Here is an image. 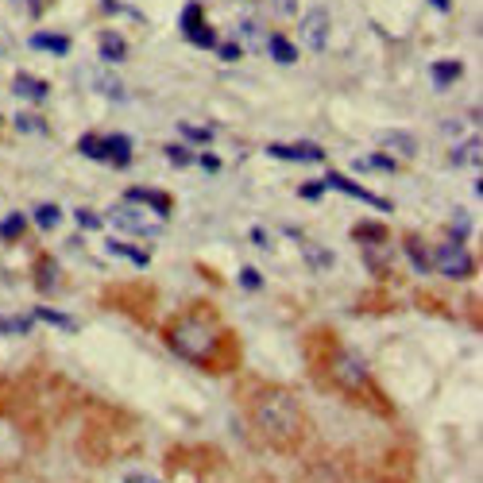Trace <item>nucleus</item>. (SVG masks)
<instances>
[{
  "mask_svg": "<svg viewBox=\"0 0 483 483\" xmlns=\"http://www.w3.org/2000/svg\"><path fill=\"white\" fill-rule=\"evenodd\" d=\"M23 213H12V217H5L0 220V240H20L23 237Z\"/></svg>",
  "mask_w": 483,
  "mask_h": 483,
  "instance_id": "b1692460",
  "label": "nucleus"
},
{
  "mask_svg": "<svg viewBox=\"0 0 483 483\" xmlns=\"http://www.w3.org/2000/svg\"><path fill=\"white\" fill-rule=\"evenodd\" d=\"M379 144H383V151H395V155H403V159H413V155H418V140H413V135H406V132H383Z\"/></svg>",
  "mask_w": 483,
  "mask_h": 483,
  "instance_id": "f8f14e48",
  "label": "nucleus"
},
{
  "mask_svg": "<svg viewBox=\"0 0 483 483\" xmlns=\"http://www.w3.org/2000/svg\"><path fill=\"white\" fill-rule=\"evenodd\" d=\"M78 220H81V228H101L105 225V220L97 217L93 209H78Z\"/></svg>",
  "mask_w": 483,
  "mask_h": 483,
  "instance_id": "c9c22d12",
  "label": "nucleus"
},
{
  "mask_svg": "<svg viewBox=\"0 0 483 483\" xmlns=\"http://www.w3.org/2000/svg\"><path fill=\"white\" fill-rule=\"evenodd\" d=\"M460 74H464V66H460V62H433V66H430V78H433V86H437V89H445L449 81H457Z\"/></svg>",
  "mask_w": 483,
  "mask_h": 483,
  "instance_id": "f3484780",
  "label": "nucleus"
},
{
  "mask_svg": "<svg viewBox=\"0 0 483 483\" xmlns=\"http://www.w3.org/2000/svg\"><path fill=\"white\" fill-rule=\"evenodd\" d=\"M32 317H35V321H47V325H59V329H66V333H74V329H78V321H74V317L54 313V310H47V306H39Z\"/></svg>",
  "mask_w": 483,
  "mask_h": 483,
  "instance_id": "412c9836",
  "label": "nucleus"
},
{
  "mask_svg": "<svg viewBox=\"0 0 483 483\" xmlns=\"http://www.w3.org/2000/svg\"><path fill=\"white\" fill-rule=\"evenodd\" d=\"M105 217L113 220L116 228H124V232H135V237H159V232H163V220H167V217L151 213V209H144V205H132V201L113 205V209H108Z\"/></svg>",
  "mask_w": 483,
  "mask_h": 483,
  "instance_id": "20e7f679",
  "label": "nucleus"
},
{
  "mask_svg": "<svg viewBox=\"0 0 483 483\" xmlns=\"http://www.w3.org/2000/svg\"><path fill=\"white\" fill-rule=\"evenodd\" d=\"M457 163H476V167H479V135H476V140H468V144L460 147Z\"/></svg>",
  "mask_w": 483,
  "mask_h": 483,
  "instance_id": "473e14b6",
  "label": "nucleus"
},
{
  "mask_svg": "<svg viewBox=\"0 0 483 483\" xmlns=\"http://www.w3.org/2000/svg\"><path fill=\"white\" fill-rule=\"evenodd\" d=\"M35 286L43 290V294H51V290L59 286V264H54L51 255H43V259L35 264Z\"/></svg>",
  "mask_w": 483,
  "mask_h": 483,
  "instance_id": "2eb2a0df",
  "label": "nucleus"
},
{
  "mask_svg": "<svg viewBox=\"0 0 483 483\" xmlns=\"http://www.w3.org/2000/svg\"><path fill=\"white\" fill-rule=\"evenodd\" d=\"M430 5H433L437 12H449V8H452V0H430Z\"/></svg>",
  "mask_w": 483,
  "mask_h": 483,
  "instance_id": "49530a36",
  "label": "nucleus"
},
{
  "mask_svg": "<svg viewBox=\"0 0 483 483\" xmlns=\"http://www.w3.org/2000/svg\"><path fill=\"white\" fill-rule=\"evenodd\" d=\"M252 425L274 452H298L310 437V418L290 386H259L252 398Z\"/></svg>",
  "mask_w": 483,
  "mask_h": 483,
  "instance_id": "f03ea898",
  "label": "nucleus"
},
{
  "mask_svg": "<svg viewBox=\"0 0 483 483\" xmlns=\"http://www.w3.org/2000/svg\"><path fill=\"white\" fill-rule=\"evenodd\" d=\"M101 151H105V163H113V167H128L132 163L128 135H101Z\"/></svg>",
  "mask_w": 483,
  "mask_h": 483,
  "instance_id": "9b49d317",
  "label": "nucleus"
},
{
  "mask_svg": "<svg viewBox=\"0 0 483 483\" xmlns=\"http://www.w3.org/2000/svg\"><path fill=\"white\" fill-rule=\"evenodd\" d=\"M93 89L105 93V97H113V101H128V93H124V86L116 78H93Z\"/></svg>",
  "mask_w": 483,
  "mask_h": 483,
  "instance_id": "393cba45",
  "label": "nucleus"
},
{
  "mask_svg": "<svg viewBox=\"0 0 483 483\" xmlns=\"http://www.w3.org/2000/svg\"><path fill=\"white\" fill-rule=\"evenodd\" d=\"M12 128H16V132H27V135H47V124L39 120L35 113H20V116H12Z\"/></svg>",
  "mask_w": 483,
  "mask_h": 483,
  "instance_id": "5701e85b",
  "label": "nucleus"
},
{
  "mask_svg": "<svg viewBox=\"0 0 483 483\" xmlns=\"http://www.w3.org/2000/svg\"><path fill=\"white\" fill-rule=\"evenodd\" d=\"M35 225L39 228H43V232H51V228H59L62 225V209H59V205H39V209H35Z\"/></svg>",
  "mask_w": 483,
  "mask_h": 483,
  "instance_id": "aec40b11",
  "label": "nucleus"
},
{
  "mask_svg": "<svg viewBox=\"0 0 483 483\" xmlns=\"http://www.w3.org/2000/svg\"><path fill=\"white\" fill-rule=\"evenodd\" d=\"M217 51H220V59H225V62L240 59V43H217Z\"/></svg>",
  "mask_w": 483,
  "mask_h": 483,
  "instance_id": "4c0bfd02",
  "label": "nucleus"
},
{
  "mask_svg": "<svg viewBox=\"0 0 483 483\" xmlns=\"http://www.w3.org/2000/svg\"><path fill=\"white\" fill-rule=\"evenodd\" d=\"M298 193H302V198H306V201H317V198H321V193H325V182H306V186H302Z\"/></svg>",
  "mask_w": 483,
  "mask_h": 483,
  "instance_id": "e433bc0d",
  "label": "nucleus"
},
{
  "mask_svg": "<svg viewBox=\"0 0 483 483\" xmlns=\"http://www.w3.org/2000/svg\"><path fill=\"white\" fill-rule=\"evenodd\" d=\"M406 255H410V264L418 267V271H430V255H425V247H422L418 237H410V240H406Z\"/></svg>",
  "mask_w": 483,
  "mask_h": 483,
  "instance_id": "bb28decb",
  "label": "nucleus"
},
{
  "mask_svg": "<svg viewBox=\"0 0 483 483\" xmlns=\"http://www.w3.org/2000/svg\"><path fill=\"white\" fill-rule=\"evenodd\" d=\"M240 32H244L247 39H259V27H255L252 20H247V23H240Z\"/></svg>",
  "mask_w": 483,
  "mask_h": 483,
  "instance_id": "37998d69",
  "label": "nucleus"
},
{
  "mask_svg": "<svg viewBox=\"0 0 483 483\" xmlns=\"http://www.w3.org/2000/svg\"><path fill=\"white\" fill-rule=\"evenodd\" d=\"M27 5V12H32V16H39V12H43V0H23Z\"/></svg>",
  "mask_w": 483,
  "mask_h": 483,
  "instance_id": "c03bdc74",
  "label": "nucleus"
},
{
  "mask_svg": "<svg viewBox=\"0 0 483 483\" xmlns=\"http://www.w3.org/2000/svg\"><path fill=\"white\" fill-rule=\"evenodd\" d=\"M271 5H274V12H283V16H294V12H298L294 0H271Z\"/></svg>",
  "mask_w": 483,
  "mask_h": 483,
  "instance_id": "58836bf2",
  "label": "nucleus"
},
{
  "mask_svg": "<svg viewBox=\"0 0 483 483\" xmlns=\"http://www.w3.org/2000/svg\"><path fill=\"white\" fill-rule=\"evenodd\" d=\"M302 247H306V259H310L313 267H329V264H333V255H329V252H317L313 244H302Z\"/></svg>",
  "mask_w": 483,
  "mask_h": 483,
  "instance_id": "f704fd0d",
  "label": "nucleus"
},
{
  "mask_svg": "<svg viewBox=\"0 0 483 483\" xmlns=\"http://www.w3.org/2000/svg\"><path fill=\"white\" fill-rule=\"evenodd\" d=\"M12 93L23 97V101H39V105H43V101H47V93H51V86H47L43 78L16 74V78H12Z\"/></svg>",
  "mask_w": 483,
  "mask_h": 483,
  "instance_id": "9d476101",
  "label": "nucleus"
},
{
  "mask_svg": "<svg viewBox=\"0 0 483 483\" xmlns=\"http://www.w3.org/2000/svg\"><path fill=\"white\" fill-rule=\"evenodd\" d=\"M27 43H32V51H51V54H59V59H66V54H70V39H66V35L35 32L32 39H27Z\"/></svg>",
  "mask_w": 483,
  "mask_h": 483,
  "instance_id": "ddd939ff",
  "label": "nucleus"
},
{
  "mask_svg": "<svg viewBox=\"0 0 483 483\" xmlns=\"http://www.w3.org/2000/svg\"><path fill=\"white\" fill-rule=\"evenodd\" d=\"M356 167H360V171H395L398 163L391 155H371V159H360Z\"/></svg>",
  "mask_w": 483,
  "mask_h": 483,
  "instance_id": "7c9ffc66",
  "label": "nucleus"
},
{
  "mask_svg": "<svg viewBox=\"0 0 483 483\" xmlns=\"http://www.w3.org/2000/svg\"><path fill=\"white\" fill-rule=\"evenodd\" d=\"M167 344L174 356L182 360L198 364V367H209V371H220V356H225V344H228V329L220 325L217 310L209 302H198V306L182 310L178 317L167 321Z\"/></svg>",
  "mask_w": 483,
  "mask_h": 483,
  "instance_id": "f257e3e1",
  "label": "nucleus"
},
{
  "mask_svg": "<svg viewBox=\"0 0 483 483\" xmlns=\"http://www.w3.org/2000/svg\"><path fill=\"white\" fill-rule=\"evenodd\" d=\"M352 240H364V247H383L386 244V228L383 225H356Z\"/></svg>",
  "mask_w": 483,
  "mask_h": 483,
  "instance_id": "a211bd4d",
  "label": "nucleus"
},
{
  "mask_svg": "<svg viewBox=\"0 0 483 483\" xmlns=\"http://www.w3.org/2000/svg\"><path fill=\"white\" fill-rule=\"evenodd\" d=\"M97 5H101L105 12H120V5H116V0H97Z\"/></svg>",
  "mask_w": 483,
  "mask_h": 483,
  "instance_id": "a18cd8bd",
  "label": "nucleus"
},
{
  "mask_svg": "<svg viewBox=\"0 0 483 483\" xmlns=\"http://www.w3.org/2000/svg\"><path fill=\"white\" fill-rule=\"evenodd\" d=\"M186 39H190L193 47H205V51H213V47H217V32H213V27H193V32H190Z\"/></svg>",
  "mask_w": 483,
  "mask_h": 483,
  "instance_id": "c85d7f7f",
  "label": "nucleus"
},
{
  "mask_svg": "<svg viewBox=\"0 0 483 483\" xmlns=\"http://www.w3.org/2000/svg\"><path fill=\"white\" fill-rule=\"evenodd\" d=\"M430 267L441 271L445 279H472L476 259H472V252H468V247H464L460 240H445V244H437V247H433Z\"/></svg>",
  "mask_w": 483,
  "mask_h": 483,
  "instance_id": "39448f33",
  "label": "nucleus"
},
{
  "mask_svg": "<svg viewBox=\"0 0 483 483\" xmlns=\"http://www.w3.org/2000/svg\"><path fill=\"white\" fill-rule=\"evenodd\" d=\"M124 483H163V479L147 476V472H128V476H124Z\"/></svg>",
  "mask_w": 483,
  "mask_h": 483,
  "instance_id": "ea45409f",
  "label": "nucleus"
},
{
  "mask_svg": "<svg viewBox=\"0 0 483 483\" xmlns=\"http://www.w3.org/2000/svg\"><path fill=\"white\" fill-rule=\"evenodd\" d=\"M193 27H201V5L198 0H190V5L182 8V35H190Z\"/></svg>",
  "mask_w": 483,
  "mask_h": 483,
  "instance_id": "c756f323",
  "label": "nucleus"
},
{
  "mask_svg": "<svg viewBox=\"0 0 483 483\" xmlns=\"http://www.w3.org/2000/svg\"><path fill=\"white\" fill-rule=\"evenodd\" d=\"M105 247L113 255H124V259H132L135 267H147V252H140V247H132V244H124V240H105Z\"/></svg>",
  "mask_w": 483,
  "mask_h": 483,
  "instance_id": "6ab92c4d",
  "label": "nucleus"
},
{
  "mask_svg": "<svg viewBox=\"0 0 483 483\" xmlns=\"http://www.w3.org/2000/svg\"><path fill=\"white\" fill-rule=\"evenodd\" d=\"M167 159L174 163V167H190V163H193V159H198V155H190V151H186V147H178V144H171V147H167Z\"/></svg>",
  "mask_w": 483,
  "mask_h": 483,
  "instance_id": "2f4dec72",
  "label": "nucleus"
},
{
  "mask_svg": "<svg viewBox=\"0 0 483 483\" xmlns=\"http://www.w3.org/2000/svg\"><path fill=\"white\" fill-rule=\"evenodd\" d=\"M252 244H255V247H271V244H267V232H264V228H252Z\"/></svg>",
  "mask_w": 483,
  "mask_h": 483,
  "instance_id": "79ce46f5",
  "label": "nucleus"
},
{
  "mask_svg": "<svg viewBox=\"0 0 483 483\" xmlns=\"http://www.w3.org/2000/svg\"><path fill=\"white\" fill-rule=\"evenodd\" d=\"M240 286L244 290H259V286H264V274H259L255 267H244L240 271Z\"/></svg>",
  "mask_w": 483,
  "mask_h": 483,
  "instance_id": "72a5a7b5",
  "label": "nucleus"
},
{
  "mask_svg": "<svg viewBox=\"0 0 483 483\" xmlns=\"http://www.w3.org/2000/svg\"><path fill=\"white\" fill-rule=\"evenodd\" d=\"M32 333V317H0V337H27Z\"/></svg>",
  "mask_w": 483,
  "mask_h": 483,
  "instance_id": "4be33fe9",
  "label": "nucleus"
},
{
  "mask_svg": "<svg viewBox=\"0 0 483 483\" xmlns=\"http://www.w3.org/2000/svg\"><path fill=\"white\" fill-rule=\"evenodd\" d=\"M97 47H101V59L105 62H124V59H128V39H124L120 32H105Z\"/></svg>",
  "mask_w": 483,
  "mask_h": 483,
  "instance_id": "4468645a",
  "label": "nucleus"
},
{
  "mask_svg": "<svg viewBox=\"0 0 483 483\" xmlns=\"http://www.w3.org/2000/svg\"><path fill=\"white\" fill-rule=\"evenodd\" d=\"M178 132L186 135V140H193V144H209L213 140V128H201V124H178Z\"/></svg>",
  "mask_w": 483,
  "mask_h": 483,
  "instance_id": "cd10ccee",
  "label": "nucleus"
},
{
  "mask_svg": "<svg viewBox=\"0 0 483 483\" xmlns=\"http://www.w3.org/2000/svg\"><path fill=\"white\" fill-rule=\"evenodd\" d=\"M325 379L333 383L340 395H348V398H364V395L376 398L371 371H367V364L352 348H333L325 356Z\"/></svg>",
  "mask_w": 483,
  "mask_h": 483,
  "instance_id": "7ed1b4c3",
  "label": "nucleus"
},
{
  "mask_svg": "<svg viewBox=\"0 0 483 483\" xmlns=\"http://www.w3.org/2000/svg\"><path fill=\"white\" fill-rule=\"evenodd\" d=\"M267 51H271V59H274V62H283V66L298 62V47L290 43L286 35H271V39H267Z\"/></svg>",
  "mask_w": 483,
  "mask_h": 483,
  "instance_id": "dca6fc26",
  "label": "nucleus"
},
{
  "mask_svg": "<svg viewBox=\"0 0 483 483\" xmlns=\"http://www.w3.org/2000/svg\"><path fill=\"white\" fill-rule=\"evenodd\" d=\"M267 155L286 159V163H325V151L317 144H271Z\"/></svg>",
  "mask_w": 483,
  "mask_h": 483,
  "instance_id": "6e6552de",
  "label": "nucleus"
},
{
  "mask_svg": "<svg viewBox=\"0 0 483 483\" xmlns=\"http://www.w3.org/2000/svg\"><path fill=\"white\" fill-rule=\"evenodd\" d=\"M78 151H81V155H86V159H97V163H105V151H101V135H81V140H78Z\"/></svg>",
  "mask_w": 483,
  "mask_h": 483,
  "instance_id": "a878e982",
  "label": "nucleus"
},
{
  "mask_svg": "<svg viewBox=\"0 0 483 483\" xmlns=\"http://www.w3.org/2000/svg\"><path fill=\"white\" fill-rule=\"evenodd\" d=\"M124 201H132V205H144V209L159 213V217H171V209H174L171 193H159V190H144V186H132V190H124Z\"/></svg>",
  "mask_w": 483,
  "mask_h": 483,
  "instance_id": "1a4fd4ad",
  "label": "nucleus"
},
{
  "mask_svg": "<svg viewBox=\"0 0 483 483\" xmlns=\"http://www.w3.org/2000/svg\"><path fill=\"white\" fill-rule=\"evenodd\" d=\"M193 163H201L205 171H220V159H213V155H198V159H193Z\"/></svg>",
  "mask_w": 483,
  "mask_h": 483,
  "instance_id": "a19ab883",
  "label": "nucleus"
},
{
  "mask_svg": "<svg viewBox=\"0 0 483 483\" xmlns=\"http://www.w3.org/2000/svg\"><path fill=\"white\" fill-rule=\"evenodd\" d=\"M321 182H325V190H340V193H352L356 201H367L371 209H383V213H391V201H386V198H379V193H371V190H364V186L348 182V178H344V174H333V171H329V174L321 178Z\"/></svg>",
  "mask_w": 483,
  "mask_h": 483,
  "instance_id": "0eeeda50",
  "label": "nucleus"
},
{
  "mask_svg": "<svg viewBox=\"0 0 483 483\" xmlns=\"http://www.w3.org/2000/svg\"><path fill=\"white\" fill-rule=\"evenodd\" d=\"M302 43L317 54L325 51V43H329V12L325 8H310L306 16H302Z\"/></svg>",
  "mask_w": 483,
  "mask_h": 483,
  "instance_id": "423d86ee",
  "label": "nucleus"
}]
</instances>
